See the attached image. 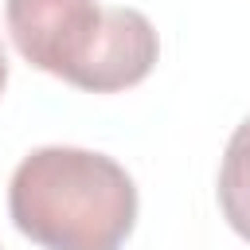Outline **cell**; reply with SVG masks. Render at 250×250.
<instances>
[{
	"label": "cell",
	"mask_w": 250,
	"mask_h": 250,
	"mask_svg": "<svg viewBox=\"0 0 250 250\" xmlns=\"http://www.w3.org/2000/svg\"><path fill=\"white\" fill-rule=\"evenodd\" d=\"M4 86H8V59H4V47H0V94H4Z\"/></svg>",
	"instance_id": "obj_5"
},
{
	"label": "cell",
	"mask_w": 250,
	"mask_h": 250,
	"mask_svg": "<svg viewBox=\"0 0 250 250\" xmlns=\"http://www.w3.org/2000/svg\"><path fill=\"white\" fill-rule=\"evenodd\" d=\"M8 215L43 250H121L137 223V188L105 152L47 145L12 172Z\"/></svg>",
	"instance_id": "obj_1"
},
{
	"label": "cell",
	"mask_w": 250,
	"mask_h": 250,
	"mask_svg": "<svg viewBox=\"0 0 250 250\" xmlns=\"http://www.w3.org/2000/svg\"><path fill=\"white\" fill-rule=\"evenodd\" d=\"M4 20L31 66L78 86L105 27V8L98 0H8Z\"/></svg>",
	"instance_id": "obj_2"
},
{
	"label": "cell",
	"mask_w": 250,
	"mask_h": 250,
	"mask_svg": "<svg viewBox=\"0 0 250 250\" xmlns=\"http://www.w3.org/2000/svg\"><path fill=\"white\" fill-rule=\"evenodd\" d=\"M160 39L145 12L137 8H105V27L98 35V47L78 78V90L86 94H117L148 78L156 66Z\"/></svg>",
	"instance_id": "obj_3"
},
{
	"label": "cell",
	"mask_w": 250,
	"mask_h": 250,
	"mask_svg": "<svg viewBox=\"0 0 250 250\" xmlns=\"http://www.w3.org/2000/svg\"><path fill=\"white\" fill-rule=\"evenodd\" d=\"M219 207L230 230L250 242V117L230 133L219 164Z\"/></svg>",
	"instance_id": "obj_4"
}]
</instances>
